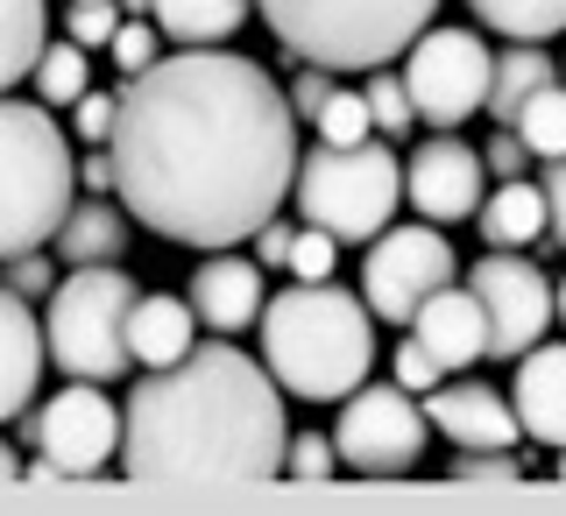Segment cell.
Returning a JSON list of instances; mask_svg holds the SVG:
<instances>
[{
    "mask_svg": "<svg viewBox=\"0 0 566 516\" xmlns=\"http://www.w3.org/2000/svg\"><path fill=\"white\" fill-rule=\"evenodd\" d=\"M43 43H50V0H0V93L29 78Z\"/></svg>",
    "mask_w": 566,
    "mask_h": 516,
    "instance_id": "cell-23",
    "label": "cell"
},
{
    "mask_svg": "<svg viewBox=\"0 0 566 516\" xmlns=\"http://www.w3.org/2000/svg\"><path fill=\"white\" fill-rule=\"evenodd\" d=\"M468 291L482 297V318H489V354L510 361V354L538 347L545 326H553V283L545 270H531L517 248H495L468 270Z\"/></svg>",
    "mask_w": 566,
    "mask_h": 516,
    "instance_id": "cell-11",
    "label": "cell"
},
{
    "mask_svg": "<svg viewBox=\"0 0 566 516\" xmlns=\"http://www.w3.org/2000/svg\"><path fill=\"white\" fill-rule=\"evenodd\" d=\"M255 14V0H156L149 22L170 35V43L199 50V43H227V35H241V22Z\"/></svg>",
    "mask_w": 566,
    "mask_h": 516,
    "instance_id": "cell-21",
    "label": "cell"
},
{
    "mask_svg": "<svg viewBox=\"0 0 566 516\" xmlns=\"http://www.w3.org/2000/svg\"><path fill=\"white\" fill-rule=\"evenodd\" d=\"M262 368L283 382V397L305 403H340L361 389L368 361H376V326L368 305L347 297L340 283H291L283 297L262 305Z\"/></svg>",
    "mask_w": 566,
    "mask_h": 516,
    "instance_id": "cell-3",
    "label": "cell"
},
{
    "mask_svg": "<svg viewBox=\"0 0 566 516\" xmlns=\"http://www.w3.org/2000/svg\"><path fill=\"white\" fill-rule=\"evenodd\" d=\"M283 453V382L227 340L149 368L120 411L128 482H276Z\"/></svg>",
    "mask_w": 566,
    "mask_h": 516,
    "instance_id": "cell-2",
    "label": "cell"
},
{
    "mask_svg": "<svg viewBox=\"0 0 566 516\" xmlns=\"http://www.w3.org/2000/svg\"><path fill=\"white\" fill-rule=\"evenodd\" d=\"M135 276L120 262H78L43 312V347L71 382H114L128 354V312H135Z\"/></svg>",
    "mask_w": 566,
    "mask_h": 516,
    "instance_id": "cell-7",
    "label": "cell"
},
{
    "mask_svg": "<svg viewBox=\"0 0 566 516\" xmlns=\"http://www.w3.org/2000/svg\"><path fill=\"white\" fill-rule=\"evenodd\" d=\"M424 432H432V418L411 403V389L382 382V389H354V397L340 403L333 453H340V467L368 474V482H389V474H411L418 467Z\"/></svg>",
    "mask_w": 566,
    "mask_h": 516,
    "instance_id": "cell-9",
    "label": "cell"
},
{
    "mask_svg": "<svg viewBox=\"0 0 566 516\" xmlns=\"http://www.w3.org/2000/svg\"><path fill=\"white\" fill-rule=\"evenodd\" d=\"M439 0H255V14L276 29L291 57L318 71H382L389 57L432 29Z\"/></svg>",
    "mask_w": 566,
    "mask_h": 516,
    "instance_id": "cell-5",
    "label": "cell"
},
{
    "mask_svg": "<svg viewBox=\"0 0 566 516\" xmlns=\"http://www.w3.org/2000/svg\"><path fill=\"white\" fill-rule=\"evenodd\" d=\"M326 99H333V71L305 64V71L291 78V114H297V120H318V106H326Z\"/></svg>",
    "mask_w": 566,
    "mask_h": 516,
    "instance_id": "cell-37",
    "label": "cell"
},
{
    "mask_svg": "<svg viewBox=\"0 0 566 516\" xmlns=\"http://www.w3.org/2000/svg\"><path fill=\"white\" fill-rule=\"evenodd\" d=\"M35 446L57 467V482H99L120 453L114 397H99V382H71L64 397H50L35 411Z\"/></svg>",
    "mask_w": 566,
    "mask_h": 516,
    "instance_id": "cell-12",
    "label": "cell"
},
{
    "mask_svg": "<svg viewBox=\"0 0 566 516\" xmlns=\"http://www.w3.org/2000/svg\"><path fill=\"white\" fill-rule=\"evenodd\" d=\"M43 318L29 312L22 291H0V424L22 418L35 382H43Z\"/></svg>",
    "mask_w": 566,
    "mask_h": 516,
    "instance_id": "cell-18",
    "label": "cell"
},
{
    "mask_svg": "<svg viewBox=\"0 0 566 516\" xmlns=\"http://www.w3.org/2000/svg\"><path fill=\"white\" fill-rule=\"evenodd\" d=\"M545 227H553L559 248H566V156L545 164Z\"/></svg>",
    "mask_w": 566,
    "mask_h": 516,
    "instance_id": "cell-40",
    "label": "cell"
},
{
    "mask_svg": "<svg viewBox=\"0 0 566 516\" xmlns=\"http://www.w3.org/2000/svg\"><path fill=\"white\" fill-rule=\"evenodd\" d=\"M71 43H85V50H99V43H114V29H120V8L114 0H71Z\"/></svg>",
    "mask_w": 566,
    "mask_h": 516,
    "instance_id": "cell-33",
    "label": "cell"
},
{
    "mask_svg": "<svg viewBox=\"0 0 566 516\" xmlns=\"http://www.w3.org/2000/svg\"><path fill=\"white\" fill-rule=\"evenodd\" d=\"M489 248H531L545 234V185H524V177H503V191H482L474 206Z\"/></svg>",
    "mask_w": 566,
    "mask_h": 516,
    "instance_id": "cell-20",
    "label": "cell"
},
{
    "mask_svg": "<svg viewBox=\"0 0 566 516\" xmlns=\"http://www.w3.org/2000/svg\"><path fill=\"white\" fill-rule=\"evenodd\" d=\"M397 382L411 389V397H424V389L447 382V368L432 361V347H424V340H397Z\"/></svg>",
    "mask_w": 566,
    "mask_h": 516,
    "instance_id": "cell-35",
    "label": "cell"
},
{
    "mask_svg": "<svg viewBox=\"0 0 566 516\" xmlns=\"http://www.w3.org/2000/svg\"><path fill=\"white\" fill-rule=\"evenodd\" d=\"M553 312H559V318H566V283H559V297H553Z\"/></svg>",
    "mask_w": 566,
    "mask_h": 516,
    "instance_id": "cell-46",
    "label": "cell"
},
{
    "mask_svg": "<svg viewBox=\"0 0 566 516\" xmlns=\"http://www.w3.org/2000/svg\"><path fill=\"white\" fill-rule=\"evenodd\" d=\"M474 22L510 35V43H545V35L566 29V0H468Z\"/></svg>",
    "mask_w": 566,
    "mask_h": 516,
    "instance_id": "cell-25",
    "label": "cell"
},
{
    "mask_svg": "<svg viewBox=\"0 0 566 516\" xmlns=\"http://www.w3.org/2000/svg\"><path fill=\"white\" fill-rule=\"evenodd\" d=\"M71 106H78L71 120H78V135H85V141H114V114H120V99H114V93H93V85H85V93L71 99Z\"/></svg>",
    "mask_w": 566,
    "mask_h": 516,
    "instance_id": "cell-36",
    "label": "cell"
},
{
    "mask_svg": "<svg viewBox=\"0 0 566 516\" xmlns=\"http://www.w3.org/2000/svg\"><path fill=\"white\" fill-rule=\"evenodd\" d=\"M291 199L312 227H326L333 241H376L397 220L403 177H397V149L389 141H318L312 156H297Z\"/></svg>",
    "mask_w": 566,
    "mask_h": 516,
    "instance_id": "cell-6",
    "label": "cell"
},
{
    "mask_svg": "<svg viewBox=\"0 0 566 516\" xmlns=\"http://www.w3.org/2000/svg\"><path fill=\"white\" fill-rule=\"evenodd\" d=\"M489 43L474 29H424L403 50V93H411L424 128H460L489 99Z\"/></svg>",
    "mask_w": 566,
    "mask_h": 516,
    "instance_id": "cell-8",
    "label": "cell"
},
{
    "mask_svg": "<svg viewBox=\"0 0 566 516\" xmlns=\"http://www.w3.org/2000/svg\"><path fill=\"white\" fill-rule=\"evenodd\" d=\"M114 8H120V14H149L156 0H114Z\"/></svg>",
    "mask_w": 566,
    "mask_h": 516,
    "instance_id": "cell-43",
    "label": "cell"
},
{
    "mask_svg": "<svg viewBox=\"0 0 566 516\" xmlns=\"http://www.w3.org/2000/svg\"><path fill=\"white\" fill-rule=\"evenodd\" d=\"M106 149L128 220L212 255L276 220L297 177V114L255 57L199 43L135 71Z\"/></svg>",
    "mask_w": 566,
    "mask_h": 516,
    "instance_id": "cell-1",
    "label": "cell"
},
{
    "mask_svg": "<svg viewBox=\"0 0 566 516\" xmlns=\"http://www.w3.org/2000/svg\"><path fill=\"white\" fill-rule=\"evenodd\" d=\"M78 185H85V191H114V149L85 156V164H78Z\"/></svg>",
    "mask_w": 566,
    "mask_h": 516,
    "instance_id": "cell-42",
    "label": "cell"
},
{
    "mask_svg": "<svg viewBox=\"0 0 566 516\" xmlns=\"http://www.w3.org/2000/svg\"><path fill=\"white\" fill-rule=\"evenodd\" d=\"M283 255H291V227L262 220L255 227V262H262V270H283Z\"/></svg>",
    "mask_w": 566,
    "mask_h": 516,
    "instance_id": "cell-41",
    "label": "cell"
},
{
    "mask_svg": "<svg viewBox=\"0 0 566 516\" xmlns=\"http://www.w3.org/2000/svg\"><path fill=\"white\" fill-rule=\"evenodd\" d=\"M361 99H368V120H376V135H411L418 128V106H411V93H403V78L397 71H368V85H361Z\"/></svg>",
    "mask_w": 566,
    "mask_h": 516,
    "instance_id": "cell-28",
    "label": "cell"
},
{
    "mask_svg": "<svg viewBox=\"0 0 566 516\" xmlns=\"http://www.w3.org/2000/svg\"><path fill=\"white\" fill-rule=\"evenodd\" d=\"M50 283H57V276H50L43 248H29V255H14V262H8V291H22V297H43Z\"/></svg>",
    "mask_w": 566,
    "mask_h": 516,
    "instance_id": "cell-38",
    "label": "cell"
},
{
    "mask_svg": "<svg viewBox=\"0 0 566 516\" xmlns=\"http://www.w3.org/2000/svg\"><path fill=\"white\" fill-rule=\"evenodd\" d=\"M35 93H43V106H71L85 93V85H93V64H85V43H57L50 50L43 43V57H35Z\"/></svg>",
    "mask_w": 566,
    "mask_h": 516,
    "instance_id": "cell-27",
    "label": "cell"
},
{
    "mask_svg": "<svg viewBox=\"0 0 566 516\" xmlns=\"http://www.w3.org/2000/svg\"><path fill=\"white\" fill-rule=\"evenodd\" d=\"M453 474H460V482H510V488L524 482V467H517V453H510V446H468V453L453 460Z\"/></svg>",
    "mask_w": 566,
    "mask_h": 516,
    "instance_id": "cell-32",
    "label": "cell"
},
{
    "mask_svg": "<svg viewBox=\"0 0 566 516\" xmlns=\"http://www.w3.org/2000/svg\"><path fill=\"white\" fill-rule=\"evenodd\" d=\"M538 85H553V57H545V50H531V43L503 50V57L489 64V99H482V114H495V128H510Z\"/></svg>",
    "mask_w": 566,
    "mask_h": 516,
    "instance_id": "cell-24",
    "label": "cell"
},
{
    "mask_svg": "<svg viewBox=\"0 0 566 516\" xmlns=\"http://www.w3.org/2000/svg\"><path fill=\"white\" fill-rule=\"evenodd\" d=\"M453 283V241L439 227H389V234L368 241L361 262V305L368 318H389V326H411L418 305L432 291Z\"/></svg>",
    "mask_w": 566,
    "mask_h": 516,
    "instance_id": "cell-10",
    "label": "cell"
},
{
    "mask_svg": "<svg viewBox=\"0 0 566 516\" xmlns=\"http://www.w3.org/2000/svg\"><path fill=\"white\" fill-rule=\"evenodd\" d=\"M333 467H340V453H333L326 432H297L291 453H283V474H291V482H333Z\"/></svg>",
    "mask_w": 566,
    "mask_h": 516,
    "instance_id": "cell-31",
    "label": "cell"
},
{
    "mask_svg": "<svg viewBox=\"0 0 566 516\" xmlns=\"http://www.w3.org/2000/svg\"><path fill=\"white\" fill-rule=\"evenodd\" d=\"M510 128L524 135V149L538 156V164H553V156H566V85H538V93L524 99V114L510 120Z\"/></svg>",
    "mask_w": 566,
    "mask_h": 516,
    "instance_id": "cell-26",
    "label": "cell"
},
{
    "mask_svg": "<svg viewBox=\"0 0 566 516\" xmlns=\"http://www.w3.org/2000/svg\"><path fill=\"white\" fill-rule=\"evenodd\" d=\"M517 432L538 446H566V340H538L517 354V389H510Z\"/></svg>",
    "mask_w": 566,
    "mask_h": 516,
    "instance_id": "cell-14",
    "label": "cell"
},
{
    "mask_svg": "<svg viewBox=\"0 0 566 516\" xmlns=\"http://www.w3.org/2000/svg\"><path fill=\"white\" fill-rule=\"evenodd\" d=\"M199 347V312L191 297H135L128 312V354L142 368H170L177 354Z\"/></svg>",
    "mask_w": 566,
    "mask_h": 516,
    "instance_id": "cell-19",
    "label": "cell"
},
{
    "mask_svg": "<svg viewBox=\"0 0 566 516\" xmlns=\"http://www.w3.org/2000/svg\"><path fill=\"white\" fill-rule=\"evenodd\" d=\"M333 255H340V241L326 234V227H291V255H283V270H291L297 283H318V276H333Z\"/></svg>",
    "mask_w": 566,
    "mask_h": 516,
    "instance_id": "cell-30",
    "label": "cell"
},
{
    "mask_svg": "<svg viewBox=\"0 0 566 516\" xmlns=\"http://www.w3.org/2000/svg\"><path fill=\"white\" fill-rule=\"evenodd\" d=\"M128 212H114L106 199H85V206H71V220L57 227V255L78 270V262H120L128 255Z\"/></svg>",
    "mask_w": 566,
    "mask_h": 516,
    "instance_id": "cell-22",
    "label": "cell"
},
{
    "mask_svg": "<svg viewBox=\"0 0 566 516\" xmlns=\"http://www.w3.org/2000/svg\"><path fill=\"white\" fill-rule=\"evenodd\" d=\"M106 50H114V71H120V78H135V71H149V64H156V29L135 14V22H120V29H114V43H106Z\"/></svg>",
    "mask_w": 566,
    "mask_h": 516,
    "instance_id": "cell-34",
    "label": "cell"
},
{
    "mask_svg": "<svg viewBox=\"0 0 566 516\" xmlns=\"http://www.w3.org/2000/svg\"><path fill=\"white\" fill-rule=\"evenodd\" d=\"M318 141H368L376 135V120H368V99L361 93H347V85H333V99L318 106Z\"/></svg>",
    "mask_w": 566,
    "mask_h": 516,
    "instance_id": "cell-29",
    "label": "cell"
},
{
    "mask_svg": "<svg viewBox=\"0 0 566 516\" xmlns=\"http://www.w3.org/2000/svg\"><path fill=\"white\" fill-rule=\"evenodd\" d=\"M482 164H489L495 177H517V170H531V149H524V135H517V128H503V135H495L489 149H482Z\"/></svg>",
    "mask_w": 566,
    "mask_h": 516,
    "instance_id": "cell-39",
    "label": "cell"
},
{
    "mask_svg": "<svg viewBox=\"0 0 566 516\" xmlns=\"http://www.w3.org/2000/svg\"><path fill=\"white\" fill-rule=\"evenodd\" d=\"M553 474H559V482H566V446H559V460H553Z\"/></svg>",
    "mask_w": 566,
    "mask_h": 516,
    "instance_id": "cell-45",
    "label": "cell"
},
{
    "mask_svg": "<svg viewBox=\"0 0 566 516\" xmlns=\"http://www.w3.org/2000/svg\"><path fill=\"white\" fill-rule=\"evenodd\" d=\"M482 149H468L453 128H439L432 141H418L411 170H403V199H411L424 220H468L474 206H482Z\"/></svg>",
    "mask_w": 566,
    "mask_h": 516,
    "instance_id": "cell-13",
    "label": "cell"
},
{
    "mask_svg": "<svg viewBox=\"0 0 566 516\" xmlns=\"http://www.w3.org/2000/svg\"><path fill=\"white\" fill-rule=\"evenodd\" d=\"M411 340L432 347V361L447 368V376H460V368H474L489 354V318H482V297L474 291H432L411 318Z\"/></svg>",
    "mask_w": 566,
    "mask_h": 516,
    "instance_id": "cell-17",
    "label": "cell"
},
{
    "mask_svg": "<svg viewBox=\"0 0 566 516\" xmlns=\"http://www.w3.org/2000/svg\"><path fill=\"white\" fill-rule=\"evenodd\" d=\"M14 474H22V467H14V453L0 446V482H14Z\"/></svg>",
    "mask_w": 566,
    "mask_h": 516,
    "instance_id": "cell-44",
    "label": "cell"
},
{
    "mask_svg": "<svg viewBox=\"0 0 566 516\" xmlns=\"http://www.w3.org/2000/svg\"><path fill=\"white\" fill-rule=\"evenodd\" d=\"M262 262H241L234 248H212L199 262V276H191V312H199V326L212 333H241L262 318Z\"/></svg>",
    "mask_w": 566,
    "mask_h": 516,
    "instance_id": "cell-15",
    "label": "cell"
},
{
    "mask_svg": "<svg viewBox=\"0 0 566 516\" xmlns=\"http://www.w3.org/2000/svg\"><path fill=\"white\" fill-rule=\"evenodd\" d=\"M71 191H78V156L57 114L0 93V262L57 241V227L78 206Z\"/></svg>",
    "mask_w": 566,
    "mask_h": 516,
    "instance_id": "cell-4",
    "label": "cell"
},
{
    "mask_svg": "<svg viewBox=\"0 0 566 516\" xmlns=\"http://www.w3.org/2000/svg\"><path fill=\"white\" fill-rule=\"evenodd\" d=\"M424 418H432L453 446H517V411H510V397L489 389V382L424 389Z\"/></svg>",
    "mask_w": 566,
    "mask_h": 516,
    "instance_id": "cell-16",
    "label": "cell"
}]
</instances>
